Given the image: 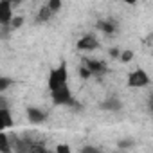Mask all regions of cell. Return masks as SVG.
Here are the masks:
<instances>
[{
	"instance_id": "cell-1",
	"label": "cell",
	"mask_w": 153,
	"mask_h": 153,
	"mask_svg": "<svg viewBox=\"0 0 153 153\" xmlns=\"http://www.w3.org/2000/svg\"><path fill=\"white\" fill-rule=\"evenodd\" d=\"M47 87H49V92H54V90H59L63 87H68V67H67V61H61L56 68H52L49 72Z\"/></svg>"
},
{
	"instance_id": "cell-2",
	"label": "cell",
	"mask_w": 153,
	"mask_h": 153,
	"mask_svg": "<svg viewBox=\"0 0 153 153\" xmlns=\"http://www.w3.org/2000/svg\"><path fill=\"white\" fill-rule=\"evenodd\" d=\"M128 87L131 88H144L151 83V78L148 76V72L144 68H135L133 72L128 74V79H126Z\"/></svg>"
},
{
	"instance_id": "cell-3",
	"label": "cell",
	"mask_w": 153,
	"mask_h": 153,
	"mask_svg": "<svg viewBox=\"0 0 153 153\" xmlns=\"http://www.w3.org/2000/svg\"><path fill=\"white\" fill-rule=\"evenodd\" d=\"M13 2L11 0H2L0 2V25H2V29H9L13 18L16 16L15 11H13Z\"/></svg>"
},
{
	"instance_id": "cell-4",
	"label": "cell",
	"mask_w": 153,
	"mask_h": 153,
	"mask_svg": "<svg viewBox=\"0 0 153 153\" xmlns=\"http://www.w3.org/2000/svg\"><path fill=\"white\" fill-rule=\"evenodd\" d=\"M51 99L56 106H72L74 105V97H72V92L68 87H63L59 90L51 92Z\"/></svg>"
},
{
	"instance_id": "cell-5",
	"label": "cell",
	"mask_w": 153,
	"mask_h": 153,
	"mask_svg": "<svg viewBox=\"0 0 153 153\" xmlns=\"http://www.w3.org/2000/svg\"><path fill=\"white\" fill-rule=\"evenodd\" d=\"M76 47H78V51H81V52H92V51H96L99 47V40L96 38V34L88 33V34H83L78 40Z\"/></svg>"
},
{
	"instance_id": "cell-6",
	"label": "cell",
	"mask_w": 153,
	"mask_h": 153,
	"mask_svg": "<svg viewBox=\"0 0 153 153\" xmlns=\"http://www.w3.org/2000/svg\"><path fill=\"white\" fill-rule=\"evenodd\" d=\"M83 65L92 72V76H103L108 72V65L101 59H92V58H85L83 59Z\"/></svg>"
},
{
	"instance_id": "cell-7",
	"label": "cell",
	"mask_w": 153,
	"mask_h": 153,
	"mask_svg": "<svg viewBox=\"0 0 153 153\" xmlns=\"http://www.w3.org/2000/svg\"><path fill=\"white\" fill-rule=\"evenodd\" d=\"M25 115H27V121L31 124H34V126H38V124H42V123L47 121V112L42 110V108H38V106H29L25 110Z\"/></svg>"
},
{
	"instance_id": "cell-8",
	"label": "cell",
	"mask_w": 153,
	"mask_h": 153,
	"mask_svg": "<svg viewBox=\"0 0 153 153\" xmlns=\"http://www.w3.org/2000/svg\"><path fill=\"white\" fill-rule=\"evenodd\" d=\"M11 144H13V153H31L33 148V140L27 137H11Z\"/></svg>"
},
{
	"instance_id": "cell-9",
	"label": "cell",
	"mask_w": 153,
	"mask_h": 153,
	"mask_svg": "<svg viewBox=\"0 0 153 153\" xmlns=\"http://www.w3.org/2000/svg\"><path fill=\"white\" fill-rule=\"evenodd\" d=\"M99 108H101L103 112H112V114H115V112H121V110H123V101H121L117 96H110V97H106V99H103V101L99 103Z\"/></svg>"
},
{
	"instance_id": "cell-10",
	"label": "cell",
	"mask_w": 153,
	"mask_h": 153,
	"mask_svg": "<svg viewBox=\"0 0 153 153\" xmlns=\"http://www.w3.org/2000/svg\"><path fill=\"white\" fill-rule=\"evenodd\" d=\"M11 126H15V119L11 115V110L9 108H0V128L6 131Z\"/></svg>"
},
{
	"instance_id": "cell-11",
	"label": "cell",
	"mask_w": 153,
	"mask_h": 153,
	"mask_svg": "<svg viewBox=\"0 0 153 153\" xmlns=\"http://www.w3.org/2000/svg\"><path fill=\"white\" fill-rule=\"evenodd\" d=\"M97 29L103 31L105 34H114L117 31V22L114 18H105V20H99L97 22Z\"/></svg>"
},
{
	"instance_id": "cell-12",
	"label": "cell",
	"mask_w": 153,
	"mask_h": 153,
	"mask_svg": "<svg viewBox=\"0 0 153 153\" xmlns=\"http://www.w3.org/2000/svg\"><path fill=\"white\" fill-rule=\"evenodd\" d=\"M0 153H13V144H11V137L7 135V131L0 133Z\"/></svg>"
},
{
	"instance_id": "cell-13",
	"label": "cell",
	"mask_w": 153,
	"mask_h": 153,
	"mask_svg": "<svg viewBox=\"0 0 153 153\" xmlns=\"http://www.w3.org/2000/svg\"><path fill=\"white\" fill-rule=\"evenodd\" d=\"M54 15H52V11L47 7V4L45 6H42L40 9H38V15H36V20L40 22V24H45V22H49L51 18H52Z\"/></svg>"
},
{
	"instance_id": "cell-14",
	"label": "cell",
	"mask_w": 153,
	"mask_h": 153,
	"mask_svg": "<svg viewBox=\"0 0 153 153\" xmlns=\"http://www.w3.org/2000/svg\"><path fill=\"white\" fill-rule=\"evenodd\" d=\"M13 83H15V79L9 78V76H0V94H4Z\"/></svg>"
},
{
	"instance_id": "cell-15",
	"label": "cell",
	"mask_w": 153,
	"mask_h": 153,
	"mask_svg": "<svg viewBox=\"0 0 153 153\" xmlns=\"http://www.w3.org/2000/svg\"><path fill=\"white\" fill-rule=\"evenodd\" d=\"M47 7L52 11V15H58V13L61 11V7H63V2H61V0H49V2H47Z\"/></svg>"
},
{
	"instance_id": "cell-16",
	"label": "cell",
	"mask_w": 153,
	"mask_h": 153,
	"mask_svg": "<svg viewBox=\"0 0 153 153\" xmlns=\"http://www.w3.org/2000/svg\"><path fill=\"white\" fill-rule=\"evenodd\" d=\"M78 153H103V149L97 148V146H92V144H85Z\"/></svg>"
},
{
	"instance_id": "cell-17",
	"label": "cell",
	"mask_w": 153,
	"mask_h": 153,
	"mask_svg": "<svg viewBox=\"0 0 153 153\" xmlns=\"http://www.w3.org/2000/svg\"><path fill=\"white\" fill-rule=\"evenodd\" d=\"M24 22H25V20H24V16H20V15H16V16L13 18V22H11V25H9V29H13V31H15V29H20V27L24 25Z\"/></svg>"
},
{
	"instance_id": "cell-18",
	"label": "cell",
	"mask_w": 153,
	"mask_h": 153,
	"mask_svg": "<svg viewBox=\"0 0 153 153\" xmlns=\"http://www.w3.org/2000/svg\"><path fill=\"white\" fill-rule=\"evenodd\" d=\"M31 153H51V151L45 148V144H42V142H34L33 148H31Z\"/></svg>"
},
{
	"instance_id": "cell-19",
	"label": "cell",
	"mask_w": 153,
	"mask_h": 153,
	"mask_svg": "<svg viewBox=\"0 0 153 153\" xmlns=\"http://www.w3.org/2000/svg\"><path fill=\"white\" fill-rule=\"evenodd\" d=\"M54 153H72V149H70V146L67 142H59V144H56Z\"/></svg>"
},
{
	"instance_id": "cell-20",
	"label": "cell",
	"mask_w": 153,
	"mask_h": 153,
	"mask_svg": "<svg viewBox=\"0 0 153 153\" xmlns=\"http://www.w3.org/2000/svg\"><path fill=\"white\" fill-rule=\"evenodd\" d=\"M133 51H123V54H121V59L119 61H123V63H130L131 59H133Z\"/></svg>"
},
{
	"instance_id": "cell-21",
	"label": "cell",
	"mask_w": 153,
	"mask_h": 153,
	"mask_svg": "<svg viewBox=\"0 0 153 153\" xmlns=\"http://www.w3.org/2000/svg\"><path fill=\"white\" fill-rule=\"evenodd\" d=\"M133 144H135V140H133V139H123V140H119V142H117V146H119L121 149H126V148H131Z\"/></svg>"
},
{
	"instance_id": "cell-22",
	"label": "cell",
	"mask_w": 153,
	"mask_h": 153,
	"mask_svg": "<svg viewBox=\"0 0 153 153\" xmlns=\"http://www.w3.org/2000/svg\"><path fill=\"white\" fill-rule=\"evenodd\" d=\"M79 78H83V79H90V78H92V72H90L85 65L79 67Z\"/></svg>"
},
{
	"instance_id": "cell-23",
	"label": "cell",
	"mask_w": 153,
	"mask_h": 153,
	"mask_svg": "<svg viewBox=\"0 0 153 153\" xmlns=\"http://www.w3.org/2000/svg\"><path fill=\"white\" fill-rule=\"evenodd\" d=\"M108 54H110L114 59H121V54H123V51H119L117 47H112V49L108 51Z\"/></svg>"
},
{
	"instance_id": "cell-24",
	"label": "cell",
	"mask_w": 153,
	"mask_h": 153,
	"mask_svg": "<svg viewBox=\"0 0 153 153\" xmlns=\"http://www.w3.org/2000/svg\"><path fill=\"white\" fill-rule=\"evenodd\" d=\"M149 110H151V114H153V96H151V99H149Z\"/></svg>"
}]
</instances>
